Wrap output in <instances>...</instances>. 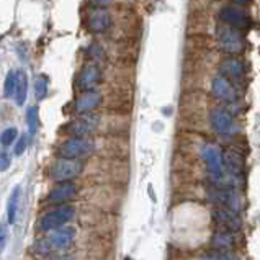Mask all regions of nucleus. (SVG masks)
Returning a JSON list of instances; mask_svg holds the SVG:
<instances>
[{
  "instance_id": "22",
  "label": "nucleus",
  "mask_w": 260,
  "mask_h": 260,
  "mask_svg": "<svg viewBox=\"0 0 260 260\" xmlns=\"http://www.w3.org/2000/svg\"><path fill=\"white\" fill-rule=\"evenodd\" d=\"M17 85H18V71H10L4 85V95L7 99L15 96V93H17Z\"/></svg>"
},
{
  "instance_id": "25",
  "label": "nucleus",
  "mask_w": 260,
  "mask_h": 260,
  "mask_svg": "<svg viewBox=\"0 0 260 260\" xmlns=\"http://www.w3.org/2000/svg\"><path fill=\"white\" fill-rule=\"evenodd\" d=\"M17 138H18V129L17 128H7L2 133V146L4 147L12 146L15 141H17Z\"/></svg>"
},
{
  "instance_id": "14",
  "label": "nucleus",
  "mask_w": 260,
  "mask_h": 260,
  "mask_svg": "<svg viewBox=\"0 0 260 260\" xmlns=\"http://www.w3.org/2000/svg\"><path fill=\"white\" fill-rule=\"evenodd\" d=\"M224 164L234 177H241L244 174V169H246V160H244L242 151H239L237 147H229L224 152Z\"/></svg>"
},
{
  "instance_id": "28",
  "label": "nucleus",
  "mask_w": 260,
  "mask_h": 260,
  "mask_svg": "<svg viewBox=\"0 0 260 260\" xmlns=\"http://www.w3.org/2000/svg\"><path fill=\"white\" fill-rule=\"evenodd\" d=\"M0 160H2V170L5 172V170L9 169V166H10V157H9V154H7V152H2V154H0Z\"/></svg>"
},
{
  "instance_id": "20",
  "label": "nucleus",
  "mask_w": 260,
  "mask_h": 260,
  "mask_svg": "<svg viewBox=\"0 0 260 260\" xmlns=\"http://www.w3.org/2000/svg\"><path fill=\"white\" fill-rule=\"evenodd\" d=\"M26 93H28V77L23 71H18V85H17V93H15V102H17L18 107L25 105L26 100Z\"/></svg>"
},
{
  "instance_id": "18",
  "label": "nucleus",
  "mask_w": 260,
  "mask_h": 260,
  "mask_svg": "<svg viewBox=\"0 0 260 260\" xmlns=\"http://www.w3.org/2000/svg\"><path fill=\"white\" fill-rule=\"evenodd\" d=\"M221 74L222 77H229V79H241L244 76V64L236 57H228L221 62Z\"/></svg>"
},
{
  "instance_id": "26",
  "label": "nucleus",
  "mask_w": 260,
  "mask_h": 260,
  "mask_svg": "<svg viewBox=\"0 0 260 260\" xmlns=\"http://www.w3.org/2000/svg\"><path fill=\"white\" fill-rule=\"evenodd\" d=\"M200 260H236V257L233 254H229V252H211V254H208L205 257H202Z\"/></svg>"
},
{
  "instance_id": "16",
  "label": "nucleus",
  "mask_w": 260,
  "mask_h": 260,
  "mask_svg": "<svg viewBox=\"0 0 260 260\" xmlns=\"http://www.w3.org/2000/svg\"><path fill=\"white\" fill-rule=\"evenodd\" d=\"M102 102V95L100 92L96 90H90V92H82L79 95V99L74 103V108L79 113H88V111H92L93 108H96L100 105Z\"/></svg>"
},
{
  "instance_id": "6",
  "label": "nucleus",
  "mask_w": 260,
  "mask_h": 260,
  "mask_svg": "<svg viewBox=\"0 0 260 260\" xmlns=\"http://www.w3.org/2000/svg\"><path fill=\"white\" fill-rule=\"evenodd\" d=\"M218 41L222 51H226L229 54H241L244 51V38L239 29L231 28L228 25H222L218 28Z\"/></svg>"
},
{
  "instance_id": "11",
  "label": "nucleus",
  "mask_w": 260,
  "mask_h": 260,
  "mask_svg": "<svg viewBox=\"0 0 260 260\" xmlns=\"http://www.w3.org/2000/svg\"><path fill=\"white\" fill-rule=\"evenodd\" d=\"M102 82V72L96 64H87L77 77V87L82 92H90Z\"/></svg>"
},
{
  "instance_id": "23",
  "label": "nucleus",
  "mask_w": 260,
  "mask_h": 260,
  "mask_svg": "<svg viewBox=\"0 0 260 260\" xmlns=\"http://www.w3.org/2000/svg\"><path fill=\"white\" fill-rule=\"evenodd\" d=\"M48 84H49L48 76H44V74H40V76L36 77V80H35V96L38 102L43 100L44 96L48 95Z\"/></svg>"
},
{
  "instance_id": "27",
  "label": "nucleus",
  "mask_w": 260,
  "mask_h": 260,
  "mask_svg": "<svg viewBox=\"0 0 260 260\" xmlns=\"http://www.w3.org/2000/svg\"><path fill=\"white\" fill-rule=\"evenodd\" d=\"M26 146H28V136H25V135H23V136H20L17 146H15V154H17V155L23 154L25 149H26Z\"/></svg>"
},
{
  "instance_id": "4",
  "label": "nucleus",
  "mask_w": 260,
  "mask_h": 260,
  "mask_svg": "<svg viewBox=\"0 0 260 260\" xmlns=\"http://www.w3.org/2000/svg\"><path fill=\"white\" fill-rule=\"evenodd\" d=\"M80 172H82V162L76 159L59 157L49 167V177L59 183L72 180V178H76Z\"/></svg>"
},
{
  "instance_id": "5",
  "label": "nucleus",
  "mask_w": 260,
  "mask_h": 260,
  "mask_svg": "<svg viewBox=\"0 0 260 260\" xmlns=\"http://www.w3.org/2000/svg\"><path fill=\"white\" fill-rule=\"evenodd\" d=\"M93 151V141L88 138H77L72 136L66 139L64 143L59 146V155L62 159H79L84 155L90 154Z\"/></svg>"
},
{
  "instance_id": "3",
  "label": "nucleus",
  "mask_w": 260,
  "mask_h": 260,
  "mask_svg": "<svg viewBox=\"0 0 260 260\" xmlns=\"http://www.w3.org/2000/svg\"><path fill=\"white\" fill-rule=\"evenodd\" d=\"M202 157L213 180H221L224 177V170H226L224 152H221L219 147H216L214 144L206 143L202 146Z\"/></svg>"
},
{
  "instance_id": "8",
  "label": "nucleus",
  "mask_w": 260,
  "mask_h": 260,
  "mask_svg": "<svg viewBox=\"0 0 260 260\" xmlns=\"http://www.w3.org/2000/svg\"><path fill=\"white\" fill-rule=\"evenodd\" d=\"M208 197L221 208H228L236 213L241 210V198L233 188H211Z\"/></svg>"
},
{
  "instance_id": "7",
  "label": "nucleus",
  "mask_w": 260,
  "mask_h": 260,
  "mask_svg": "<svg viewBox=\"0 0 260 260\" xmlns=\"http://www.w3.org/2000/svg\"><path fill=\"white\" fill-rule=\"evenodd\" d=\"M219 18H221L222 23H226L228 26L236 28V29L247 28L249 23H250L249 15L246 13V10L239 9L236 4L222 7V9L219 10Z\"/></svg>"
},
{
  "instance_id": "1",
  "label": "nucleus",
  "mask_w": 260,
  "mask_h": 260,
  "mask_svg": "<svg viewBox=\"0 0 260 260\" xmlns=\"http://www.w3.org/2000/svg\"><path fill=\"white\" fill-rule=\"evenodd\" d=\"M74 237H76V229L74 228L64 226L61 229H56V231H51L46 237L35 242V252L41 255L51 254L53 250H59L71 246Z\"/></svg>"
},
{
  "instance_id": "12",
  "label": "nucleus",
  "mask_w": 260,
  "mask_h": 260,
  "mask_svg": "<svg viewBox=\"0 0 260 260\" xmlns=\"http://www.w3.org/2000/svg\"><path fill=\"white\" fill-rule=\"evenodd\" d=\"M96 124H99V118L88 113V115H82V116L76 118V120H72L68 126H66V131L72 136L85 138V135L92 133L96 128Z\"/></svg>"
},
{
  "instance_id": "13",
  "label": "nucleus",
  "mask_w": 260,
  "mask_h": 260,
  "mask_svg": "<svg viewBox=\"0 0 260 260\" xmlns=\"http://www.w3.org/2000/svg\"><path fill=\"white\" fill-rule=\"evenodd\" d=\"M77 195V187L72 182L57 183L56 187L49 191L48 203H66Z\"/></svg>"
},
{
  "instance_id": "17",
  "label": "nucleus",
  "mask_w": 260,
  "mask_h": 260,
  "mask_svg": "<svg viewBox=\"0 0 260 260\" xmlns=\"http://www.w3.org/2000/svg\"><path fill=\"white\" fill-rule=\"evenodd\" d=\"M110 25H111V18H110V13L105 9H92L90 13H88V28H90L93 33L105 31Z\"/></svg>"
},
{
  "instance_id": "19",
  "label": "nucleus",
  "mask_w": 260,
  "mask_h": 260,
  "mask_svg": "<svg viewBox=\"0 0 260 260\" xmlns=\"http://www.w3.org/2000/svg\"><path fill=\"white\" fill-rule=\"evenodd\" d=\"M234 244V236L229 231H222V229H218L214 233L213 239H211V246L216 249L218 252H226L228 249H231Z\"/></svg>"
},
{
  "instance_id": "9",
  "label": "nucleus",
  "mask_w": 260,
  "mask_h": 260,
  "mask_svg": "<svg viewBox=\"0 0 260 260\" xmlns=\"http://www.w3.org/2000/svg\"><path fill=\"white\" fill-rule=\"evenodd\" d=\"M211 214H213V221L216 222L218 228L222 229V231L236 233L241 229V218L237 216L236 211L218 206V208H214Z\"/></svg>"
},
{
  "instance_id": "10",
  "label": "nucleus",
  "mask_w": 260,
  "mask_h": 260,
  "mask_svg": "<svg viewBox=\"0 0 260 260\" xmlns=\"http://www.w3.org/2000/svg\"><path fill=\"white\" fill-rule=\"evenodd\" d=\"M210 123L213 126V129L216 133H221V135H229V133H233V128H234L233 115L222 107H214L211 110Z\"/></svg>"
},
{
  "instance_id": "24",
  "label": "nucleus",
  "mask_w": 260,
  "mask_h": 260,
  "mask_svg": "<svg viewBox=\"0 0 260 260\" xmlns=\"http://www.w3.org/2000/svg\"><path fill=\"white\" fill-rule=\"evenodd\" d=\"M26 124L29 135H35L36 129H38V108L36 107H29L26 110Z\"/></svg>"
},
{
  "instance_id": "15",
  "label": "nucleus",
  "mask_w": 260,
  "mask_h": 260,
  "mask_svg": "<svg viewBox=\"0 0 260 260\" xmlns=\"http://www.w3.org/2000/svg\"><path fill=\"white\" fill-rule=\"evenodd\" d=\"M211 90H213V93L216 95L219 100H224V102H234L236 96H237V92H236L234 85L229 82L226 77H222V76H218V77L213 79Z\"/></svg>"
},
{
  "instance_id": "29",
  "label": "nucleus",
  "mask_w": 260,
  "mask_h": 260,
  "mask_svg": "<svg viewBox=\"0 0 260 260\" xmlns=\"http://www.w3.org/2000/svg\"><path fill=\"white\" fill-rule=\"evenodd\" d=\"M5 241H7V231H5V226L2 224V228H0V247H5Z\"/></svg>"
},
{
  "instance_id": "21",
  "label": "nucleus",
  "mask_w": 260,
  "mask_h": 260,
  "mask_svg": "<svg viewBox=\"0 0 260 260\" xmlns=\"http://www.w3.org/2000/svg\"><path fill=\"white\" fill-rule=\"evenodd\" d=\"M20 195H21V187H20V185H17V187L12 190L10 198H9V222H10V224H13L15 219H17Z\"/></svg>"
},
{
  "instance_id": "2",
  "label": "nucleus",
  "mask_w": 260,
  "mask_h": 260,
  "mask_svg": "<svg viewBox=\"0 0 260 260\" xmlns=\"http://www.w3.org/2000/svg\"><path fill=\"white\" fill-rule=\"evenodd\" d=\"M74 214H76V210L68 205H62L59 208H54V210H49L48 213H44L41 219L38 221L40 231L51 233V231H56V229H61L74 218Z\"/></svg>"
}]
</instances>
